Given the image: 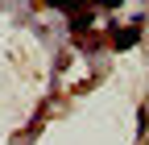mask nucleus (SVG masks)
<instances>
[{
	"instance_id": "nucleus-1",
	"label": "nucleus",
	"mask_w": 149,
	"mask_h": 145,
	"mask_svg": "<svg viewBox=\"0 0 149 145\" xmlns=\"http://www.w3.org/2000/svg\"><path fill=\"white\" fill-rule=\"evenodd\" d=\"M137 38H141V33H137V25H133V29H120V33H116V50H128V46H137Z\"/></svg>"
},
{
	"instance_id": "nucleus-2",
	"label": "nucleus",
	"mask_w": 149,
	"mask_h": 145,
	"mask_svg": "<svg viewBox=\"0 0 149 145\" xmlns=\"http://www.w3.org/2000/svg\"><path fill=\"white\" fill-rule=\"evenodd\" d=\"M46 4H54V8H79V0H46Z\"/></svg>"
}]
</instances>
